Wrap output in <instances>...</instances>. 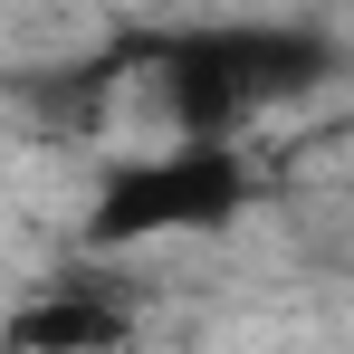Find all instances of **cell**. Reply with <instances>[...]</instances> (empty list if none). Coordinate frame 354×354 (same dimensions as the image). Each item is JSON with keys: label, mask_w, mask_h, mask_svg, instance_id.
<instances>
[{"label": "cell", "mask_w": 354, "mask_h": 354, "mask_svg": "<svg viewBox=\"0 0 354 354\" xmlns=\"http://www.w3.org/2000/svg\"><path fill=\"white\" fill-rule=\"evenodd\" d=\"M115 58L144 77L163 144H249L268 115L306 106L335 77V39L306 19H211L173 39H134Z\"/></svg>", "instance_id": "1"}, {"label": "cell", "mask_w": 354, "mask_h": 354, "mask_svg": "<svg viewBox=\"0 0 354 354\" xmlns=\"http://www.w3.org/2000/svg\"><path fill=\"white\" fill-rule=\"evenodd\" d=\"M249 201H259V163H249L239 144H153V153H124L115 173L96 182L86 249L201 239V230H230Z\"/></svg>", "instance_id": "2"}, {"label": "cell", "mask_w": 354, "mask_h": 354, "mask_svg": "<svg viewBox=\"0 0 354 354\" xmlns=\"http://www.w3.org/2000/svg\"><path fill=\"white\" fill-rule=\"evenodd\" d=\"M134 345V297H106L96 278L29 288L0 316V354H124Z\"/></svg>", "instance_id": "3"}]
</instances>
